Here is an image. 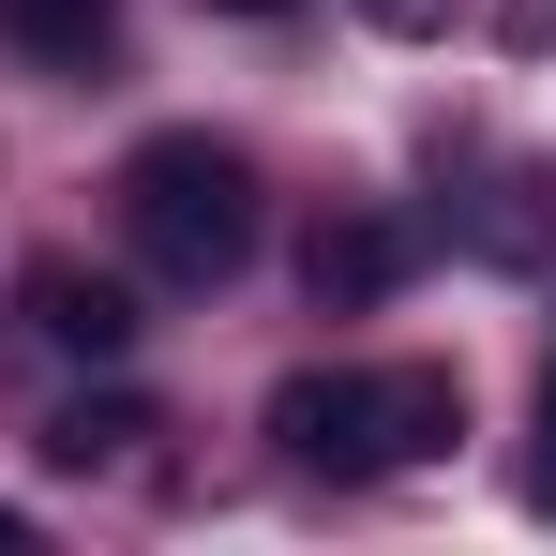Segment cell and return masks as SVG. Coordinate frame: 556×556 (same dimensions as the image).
Wrapping results in <instances>:
<instances>
[{
    "mask_svg": "<svg viewBox=\"0 0 556 556\" xmlns=\"http://www.w3.org/2000/svg\"><path fill=\"white\" fill-rule=\"evenodd\" d=\"M121 226H136V256L166 286H241L256 271V151L241 136H136V166H121Z\"/></svg>",
    "mask_w": 556,
    "mask_h": 556,
    "instance_id": "1",
    "label": "cell"
},
{
    "mask_svg": "<svg viewBox=\"0 0 556 556\" xmlns=\"http://www.w3.org/2000/svg\"><path fill=\"white\" fill-rule=\"evenodd\" d=\"M15 316H30L61 362H121V346H136V286H105L91 256H30V271H15Z\"/></svg>",
    "mask_w": 556,
    "mask_h": 556,
    "instance_id": "3",
    "label": "cell"
},
{
    "mask_svg": "<svg viewBox=\"0 0 556 556\" xmlns=\"http://www.w3.org/2000/svg\"><path fill=\"white\" fill-rule=\"evenodd\" d=\"M376 30H391V46H437V30H452V0H362Z\"/></svg>",
    "mask_w": 556,
    "mask_h": 556,
    "instance_id": "7",
    "label": "cell"
},
{
    "mask_svg": "<svg viewBox=\"0 0 556 556\" xmlns=\"http://www.w3.org/2000/svg\"><path fill=\"white\" fill-rule=\"evenodd\" d=\"M151 437H166V421H151L136 391H76V406L46 421V466H76V481H91V466H136Z\"/></svg>",
    "mask_w": 556,
    "mask_h": 556,
    "instance_id": "6",
    "label": "cell"
},
{
    "mask_svg": "<svg viewBox=\"0 0 556 556\" xmlns=\"http://www.w3.org/2000/svg\"><path fill=\"white\" fill-rule=\"evenodd\" d=\"M406 256H421V241H406L391 211H331L316 256H301V286H316V316H376V301L406 286Z\"/></svg>",
    "mask_w": 556,
    "mask_h": 556,
    "instance_id": "4",
    "label": "cell"
},
{
    "mask_svg": "<svg viewBox=\"0 0 556 556\" xmlns=\"http://www.w3.org/2000/svg\"><path fill=\"white\" fill-rule=\"evenodd\" d=\"M466 437V391L437 362H391V376H286L271 391V452L286 466H331V481H391V466H437Z\"/></svg>",
    "mask_w": 556,
    "mask_h": 556,
    "instance_id": "2",
    "label": "cell"
},
{
    "mask_svg": "<svg viewBox=\"0 0 556 556\" xmlns=\"http://www.w3.org/2000/svg\"><path fill=\"white\" fill-rule=\"evenodd\" d=\"M0 46L61 61V76H91V61H121V0H0Z\"/></svg>",
    "mask_w": 556,
    "mask_h": 556,
    "instance_id": "5",
    "label": "cell"
},
{
    "mask_svg": "<svg viewBox=\"0 0 556 556\" xmlns=\"http://www.w3.org/2000/svg\"><path fill=\"white\" fill-rule=\"evenodd\" d=\"M542 496H556V346H542Z\"/></svg>",
    "mask_w": 556,
    "mask_h": 556,
    "instance_id": "8",
    "label": "cell"
},
{
    "mask_svg": "<svg viewBox=\"0 0 556 556\" xmlns=\"http://www.w3.org/2000/svg\"><path fill=\"white\" fill-rule=\"evenodd\" d=\"M0 556H30V511H0Z\"/></svg>",
    "mask_w": 556,
    "mask_h": 556,
    "instance_id": "9",
    "label": "cell"
},
{
    "mask_svg": "<svg viewBox=\"0 0 556 556\" xmlns=\"http://www.w3.org/2000/svg\"><path fill=\"white\" fill-rule=\"evenodd\" d=\"M211 15H286V0H211Z\"/></svg>",
    "mask_w": 556,
    "mask_h": 556,
    "instance_id": "10",
    "label": "cell"
}]
</instances>
